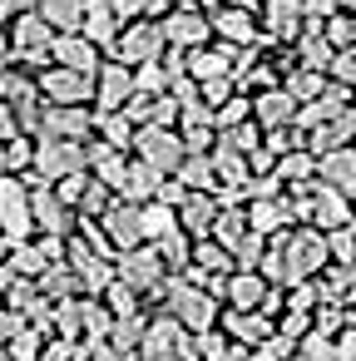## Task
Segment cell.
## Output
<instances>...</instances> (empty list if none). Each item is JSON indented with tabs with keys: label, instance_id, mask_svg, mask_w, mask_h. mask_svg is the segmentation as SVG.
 I'll return each instance as SVG.
<instances>
[{
	"label": "cell",
	"instance_id": "59",
	"mask_svg": "<svg viewBox=\"0 0 356 361\" xmlns=\"http://www.w3.org/2000/svg\"><path fill=\"white\" fill-rule=\"evenodd\" d=\"M6 252H11V243H6V238H0V267H6Z\"/></svg>",
	"mask_w": 356,
	"mask_h": 361
},
{
	"label": "cell",
	"instance_id": "53",
	"mask_svg": "<svg viewBox=\"0 0 356 361\" xmlns=\"http://www.w3.org/2000/svg\"><path fill=\"white\" fill-rule=\"evenodd\" d=\"M20 134V124H16V109L6 104V99H0V144H6V139H16Z\"/></svg>",
	"mask_w": 356,
	"mask_h": 361
},
{
	"label": "cell",
	"instance_id": "26",
	"mask_svg": "<svg viewBox=\"0 0 356 361\" xmlns=\"http://www.w3.org/2000/svg\"><path fill=\"white\" fill-rule=\"evenodd\" d=\"M188 267L203 272V277H228L233 272V252L223 243H213V238H193L188 243Z\"/></svg>",
	"mask_w": 356,
	"mask_h": 361
},
{
	"label": "cell",
	"instance_id": "47",
	"mask_svg": "<svg viewBox=\"0 0 356 361\" xmlns=\"http://www.w3.org/2000/svg\"><path fill=\"white\" fill-rule=\"evenodd\" d=\"M233 94H238L233 75H223V80H203V85H198V99H203L208 109H218V104H223V99H233Z\"/></svg>",
	"mask_w": 356,
	"mask_h": 361
},
{
	"label": "cell",
	"instance_id": "20",
	"mask_svg": "<svg viewBox=\"0 0 356 361\" xmlns=\"http://www.w3.org/2000/svg\"><path fill=\"white\" fill-rule=\"evenodd\" d=\"M99 45H90L80 30H70V35H55L50 40V65H65V70H80V75H94L99 70Z\"/></svg>",
	"mask_w": 356,
	"mask_h": 361
},
{
	"label": "cell",
	"instance_id": "37",
	"mask_svg": "<svg viewBox=\"0 0 356 361\" xmlns=\"http://www.w3.org/2000/svg\"><path fill=\"white\" fill-rule=\"evenodd\" d=\"M114 203V193L99 183V178H85L80 198H75V218H104V208Z\"/></svg>",
	"mask_w": 356,
	"mask_h": 361
},
{
	"label": "cell",
	"instance_id": "38",
	"mask_svg": "<svg viewBox=\"0 0 356 361\" xmlns=\"http://www.w3.org/2000/svg\"><path fill=\"white\" fill-rule=\"evenodd\" d=\"M188 243H193V238H188L183 228H173V233H164V238L154 243V252L164 257L168 272H183V267H188Z\"/></svg>",
	"mask_w": 356,
	"mask_h": 361
},
{
	"label": "cell",
	"instance_id": "3",
	"mask_svg": "<svg viewBox=\"0 0 356 361\" xmlns=\"http://www.w3.org/2000/svg\"><path fill=\"white\" fill-rule=\"evenodd\" d=\"M70 173H90L85 164V144H65V139H35V159H30V173L25 183H60Z\"/></svg>",
	"mask_w": 356,
	"mask_h": 361
},
{
	"label": "cell",
	"instance_id": "60",
	"mask_svg": "<svg viewBox=\"0 0 356 361\" xmlns=\"http://www.w3.org/2000/svg\"><path fill=\"white\" fill-rule=\"evenodd\" d=\"M0 361H11V351H6V346H0Z\"/></svg>",
	"mask_w": 356,
	"mask_h": 361
},
{
	"label": "cell",
	"instance_id": "12",
	"mask_svg": "<svg viewBox=\"0 0 356 361\" xmlns=\"http://www.w3.org/2000/svg\"><path fill=\"white\" fill-rule=\"evenodd\" d=\"M35 94H40V104H94V75L45 65V75L35 80Z\"/></svg>",
	"mask_w": 356,
	"mask_h": 361
},
{
	"label": "cell",
	"instance_id": "49",
	"mask_svg": "<svg viewBox=\"0 0 356 361\" xmlns=\"http://www.w3.org/2000/svg\"><path fill=\"white\" fill-rule=\"evenodd\" d=\"M317 302H321V297H317L312 277H307V282H292V287H287V312H317Z\"/></svg>",
	"mask_w": 356,
	"mask_h": 361
},
{
	"label": "cell",
	"instance_id": "23",
	"mask_svg": "<svg viewBox=\"0 0 356 361\" xmlns=\"http://www.w3.org/2000/svg\"><path fill=\"white\" fill-rule=\"evenodd\" d=\"M243 218H247V233H257V238H277V233L292 228L282 193H277V198H247V203H243Z\"/></svg>",
	"mask_w": 356,
	"mask_h": 361
},
{
	"label": "cell",
	"instance_id": "28",
	"mask_svg": "<svg viewBox=\"0 0 356 361\" xmlns=\"http://www.w3.org/2000/svg\"><path fill=\"white\" fill-rule=\"evenodd\" d=\"M55 35H70V30H80V16H85V0H35L30 6Z\"/></svg>",
	"mask_w": 356,
	"mask_h": 361
},
{
	"label": "cell",
	"instance_id": "36",
	"mask_svg": "<svg viewBox=\"0 0 356 361\" xmlns=\"http://www.w3.org/2000/svg\"><path fill=\"white\" fill-rule=\"evenodd\" d=\"M144 322H149V312L114 317V322H109V331H104V341H109L114 351H134V346H139V336H144Z\"/></svg>",
	"mask_w": 356,
	"mask_h": 361
},
{
	"label": "cell",
	"instance_id": "18",
	"mask_svg": "<svg viewBox=\"0 0 356 361\" xmlns=\"http://www.w3.org/2000/svg\"><path fill=\"white\" fill-rule=\"evenodd\" d=\"M356 213H351V198L346 193H336V188H326V183H312V228L317 233H336V228H346Z\"/></svg>",
	"mask_w": 356,
	"mask_h": 361
},
{
	"label": "cell",
	"instance_id": "46",
	"mask_svg": "<svg viewBox=\"0 0 356 361\" xmlns=\"http://www.w3.org/2000/svg\"><path fill=\"white\" fill-rule=\"evenodd\" d=\"M262 243H267V238H257V233H243V238H238V247H233V267H247V272H257Z\"/></svg>",
	"mask_w": 356,
	"mask_h": 361
},
{
	"label": "cell",
	"instance_id": "42",
	"mask_svg": "<svg viewBox=\"0 0 356 361\" xmlns=\"http://www.w3.org/2000/svg\"><path fill=\"white\" fill-rule=\"evenodd\" d=\"M30 159H35V139L30 134H16V139H6V173H30Z\"/></svg>",
	"mask_w": 356,
	"mask_h": 361
},
{
	"label": "cell",
	"instance_id": "41",
	"mask_svg": "<svg viewBox=\"0 0 356 361\" xmlns=\"http://www.w3.org/2000/svg\"><path fill=\"white\" fill-rule=\"evenodd\" d=\"M218 139H223L228 149H238V154L247 159L252 149H262V124H252V119H247V124H233V129H223Z\"/></svg>",
	"mask_w": 356,
	"mask_h": 361
},
{
	"label": "cell",
	"instance_id": "40",
	"mask_svg": "<svg viewBox=\"0 0 356 361\" xmlns=\"http://www.w3.org/2000/svg\"><path fill=\"white\" fill-rule=\"evenodd\" d=\"M164 90H168V70H164V60L134 65V94H164Z\"/></svg>",
	"mask_w": 356,
	"mask_h": 361
},
{
	"label": "cell",
	"instance_id": "21",
	"mask_svg": "<svg viewBox=\"0 0 356 361\" xmlns=\"http://www.w3.org/2000/svg\"><path fill=\"white\" fill-rule=\"evenodd\" d=\"M247 104H252V124H262V129H282V124H292V119H297V104H292V94H287L282 85L252 90V94H247Z\"/></svg>",
	"mask_w": 356,
	"mask_h": 361
},
{
	"label": "cell",
	"instance_id": "55",
	"mask_svg": "<svg viewBox=\"0 0 356 361\" xmlns=\"http://www.w3.org/2000/svg\"><path fill=\"white\" fill-rule=\"evenodd\" d=\"M11 65H16V55H11V45H6V35H0V75H6Z\"/></svg>",
	"mask_w": 356,
	"mask_h": 361
},
{
	"label": "cell",
	"instance_id": "27",
	"mask_svg": "<svg viewBox=\"0 0 356 361\" xmlns=\"http://www.w3.org/2000/svg\"><path fill=\"white\" fill-rule=\"evenodd\" d=\"M173 178L183 183V193H218V173L208 154H183V164L173 169Z\"/></svg>",
	"mask_w": 356,
	"mask_h": 361
},
{
	"label": "cell",
	"instance_id": "50",
	"mask_svg": "<svg viewBox=\"0 0 356 361\" xmlns=\"http://www.w3.org/2000/svg\"><path fill=\"white\" fill-rule=\"evenodd\" d=\"M331 356H336V361H356V322H346V326L331 336Z\"/></svg>",
	"mask_w": 356,
	"mask_h": 361
},
{
	"label": "cell",
	"instance_id": "6",
	"mask_svg": "<svg viewBox=\"0 0 356 361\" xmlns=\"http://www.w3.org/2000/svg\"><path fill=\"white\" fill-rule=\"evenodd\" d=\"M129 154H134L139 164L159 169V173H173V169L183 164V139H178V129H168V124H139L134 139H129Z\"/></svg>",
	"mask_w": 356,
	"mask_h": 361
},
{
	"label": "cell",
	"instance_id": "43",
	"mask_svg": "<svg viewBox=\"0 0 356 361\" xmlns=\"http://www.w3.org/2000/svg\"><path fill=\"white\" fill-rule=\"evenodd\" d=\"M173 228H178L173 208H164V203H144V243H159V238L173 233Z\"/></svg>",
	"mask_w": 356,
	"mask_h": 361
},
{
	"label": "cell",
	"instance_id": "19",
	"mask_svg": "<svg viewBox=\"0 0 356 361\" xmlns=\"http://www.w3.org/2000/svg\"><path fill=\"white\" fill-rule=\"evenodd\" d=\"M317 183H326V188H336V193L356 198V149H351V144H341V149L317 154Z\"/></svg>",
	"mask_w": 356,
	"mask_h": 361
},
{
	"label": "cell",
	"instance_id": "52",
	"mask_svg": "<svg viewBox=\"0 0 356 361\" xmlns=\"http://www.w3.org/2000/svg\"><path fill=\"white\" fill-rule=\"evenodd\" d=\"M35 361H70V341L65 336H45V346H40Z\"/></svg>",
	"mask_w": 356,
	"mask_h": 361
},
{
	"label": "cell",
	"instance_id": "30",
	"mask_svg": "<svg viewBox=\"0 0 356 361\" xmlns=\"http://www.w3.org/2000/svg\"><path fill=\"white\" fill-rule=\"evenodd\" d=\"M292 45H297V65H302V70H321V75H326V65H331V55H336V50L326 45L321 25H307Z\"/></svg>",
	"mask_w": 356,
	"mask_h": 361
},
{
	"label": "cell",
	"instance_id": "17",
	"mask_svg": "<svg viewBox=\"0 0 356 361\" xmlns=\"http://www.w3.org/2000/svg\"><path fill=\"white\" fill-rule=\"evenodd\" d=\"M233 55H238V50L208 40V45H198V50H183V75H188L193 85H203V80H223V75H233Z\"/></svg>",
	"mask_w": 356,
	"mask_h": 361
},
{
	"label": "cell",
	"instance_id": "31",
	"mask_svg": "<svg viewBox=\"0 0 356 361\" xmlns=\"http://www.w3.org/2000/svg\"><path fill=\"white\" fill-rule=\"evenodd\" d=\"M272 173H277V183H282V188H292V183H312V178H317V159H312V154L297 144V149L277 154Z\"/></svg>",
	"mask_w": 356,
	"mask_h": 361
},
{
	"label": "cell",
	"instance_id": "48",
	"mask_svg": "<svg viewBox=\"0 0 356 361\" xmlns=\"http://www.w3.org/2000/svg\"><path fill=\"white\" fill-rule=\"evenodd\" d=\"M178 139H183V154H208L218 144V129L213 124H198V129H178Z\"/></svg>",
	"mask_w": 356,
	"mask_h": 361
},
{
	"label": "cell",
	"instance_id": "29",
	"mask_svg": "<svg viewBox=\"0 0 356 361\" xmlns=\"http://www.w3.org/2000/svg\"><path fill=\"white\" fill-rule=\"evenodd\" d=\"M134 119L124 109H94V139H104L109 149H124L129 154V139H134Z\"/></svg>",
	"mask_w": 356,
	"mask_h": 361
},
{
	"label": "cell",
	"instance_id": "4",
	"mask_svg": "<svg viewBox=\"0 0 356 361\" xmlns=\"http://www.w3.org/2000/svg\"><path fill=\"white\" fill-rule=\"evenodd\" d=\"M104 60H119V65H149V60H164V35H159V20H129V25H119V35H114V45L104 50Z\"/></svg>",
	"mask_w": 356,
	"mask_h": 361
},
{
	"label": "cell",
	"instance_id": "2",
	"mask_svg": "<svg viewBox=\"0 0 356 361\" xmlns=\"http://www.w3.org/2000/svg\"><path fill=\"white\" fill-rule=\"evenodd\" d=\"M277 238H282V257H287V287L317 277V272L331 262V252H326V233H317L312 223H292V228L277 233Z\"/></svg>",
	"mask_w": 356,
	"mask_h": 361
},
{
	"label": "cell",
	"instance_id": "24",
	"mask_svg": "<svg viewBox=\"0 0 356 361\" xmlns=\"http://www.w3.org/2000/svg\"><path fill=\"white\" fill-rule=\"evenodd\" d=\"M173 218H178V228L188 238H208L213 233V218H218V198L213 193H183V203L173 208Z\"/></svg>",
	"mask_w": 356,
	"mask_h": 361
},
{
	"label": "cell",
	"instance_id": "51",
	"mask_svg": "<svg viewBox=\"0 0 356 361\" xmlns=\"http://www.w3.org/2000/svg\"><path fill=\"white\" fill-rule=\"evenodd\" d=\"M109 11L119 25H129V20H144V0H109Z\"/></svg>",
	"mask_w": 356,
	"mask_h": 361
},
{
	"label": "cell",
	"instance_id": "9",
	"mask_svg": "<svg viewBox=\"0 0 356 361\" xmlns=\"http://www.w3.org/2000/svg\"><path fill=\"white\" fill-rule=\"evenodd\" d=\"M50 40H55V30H50L35 11H16L11 25H6V45H11V55L25 60V65H50Z\"/></svg>",
	"mask_w": 356,
	"mask_h": 361
},
{
	"label": "cell",
	"instance_id": "8",
	"mask_svg": "<svg viewBox=\"0 0 356 361\" xmlns=\"http://www.w3.org/2000/svg\"><path fill=\"white\" fill-rule=\"evenodd\" d=\"M114 277H119V282H129L139 297H154V292L164 287L168 267H164V257L154 252V243H139V247L114 252Z\"/></svg>",
	"mask_w": 356,
	"mask_h": 361
},
{
	"label": "cell",
	"instance_id": "35",
	"mask_svg": "<svg viewBox=\"0 0 356 361\" xmlns=\"http://www.w3.org/2000/svg\"><path fill=\"white\" fill-rule=\"evenodd\" d=\"M99 302H104V312H109V317H129V312H144V297H139V292H134L129 282H119V277H109V282H104Z\"/></svg>",
	"mask_w": 356,
	"mask_h": 361
},
{
	"label": "cell",
	"instance_id": "1",
	"mask_svg": "<svg viewBox=\"0 0 356 361\" xmlns=\"http://www.w3.org/2000/svg\"><path fill=\"white\" fill-rule=\"evenodd\" d=\"M159 302H164V312L183 326V331H208V326H218V312H223V302H213L198 282H188L183 272H168L164 277V287L154 292Z\"/></svg>",
	"mask_w": 356,
	"mask_h": 361
},
{
	"label": "cell",
	"instance_id": "13",
	"mask_svg": "<svg viewBox=\"0 0 356 361\" xmlns=\"http://www.w3.org/2000/svg\"><path fill=\"white\" fill-rule=\"evenodd\" d=\"M75 208L50 188V183H30V228L35 233H50V238H70L75 233Z\"/></svg>",
	"mask_w": 356,
	"mask_h": 361
},
{
	"label": "cell",
	"instance_id": "5",
	"mask_svg": "<svg viewBox=\"0 0 356 361\" xmlns=\"http://www.w3.org/2000/svg\"><path fill=\"white\" fill-rule=\"evenodd\" d=\"M94 134V104H40L35 134L30 139H65V144H85Z\"/></svg>",
	"mask_w": 356,
	"mask_h": 361
},
{
	"label": "cell",
	"instance_id": "14",
	"mask_svg": "<svg viewBox=\"0 0 356 361\" xmlns=\"http://www.w3.org/2000/svg\"><path fill=\"white\" fill-rule=\"evenodd\" d=\"M208 30H213V40H218V45H228V50L262 45L257 16H247V11H238V6H218V11H208Z\"/></svg>",
	"mask_w": 356,
	"mask_h": 361
},
{
	"label": "cell",
	"instance_id": "57",
	"mask_svg": "<svg viewBox=\"0 0 356 361\" xmlns=\"http://www.w3.org/2000/svg\"><path fill=\"white\" fill-rule=\"evenodd\" d=\"M188 6H198V11H218L223 0H188Z\"/></svg>",
	"mask_w": 356,
	"mask_h": 361
},
{
	"label": "cell",
	"instance_id": "62",
	"mask_svg": "<svg viewBox=\"0 0 356 361\" xmlns=\"http://www.w3.org/2000/svg\"><path fill=\"white\" fill-rule=\"evenodd\" d=\"M351 213H356V198H351Z\"/></svg>",
	"mask_w": 356,
	"mask_h": 361
},
{
	"label": "cell",
	"instance_id": "56",
	"mask_svg": "<svg viewBox=\"0 0 356 361\" xmlns=\"http://www.w3.org/2000/svg\"><path fill=\"white\" fill-rule=\"evenodd\" d=\"M11 16H16V11H11V0H0V35H6V25H11Z\"/></svg>",
	"mask_w": 356,
	"mask_h": 361
},
{
	"label": "cell",
	"instance_id": "11",
	"mask_svg": "<svg viewBox=\"0 0 356 361\" xmlns=\"http://www.w3.org/2000/svg\"><path fill=\"white\" fill-rule=\"evenodd\" d=\"M30 183L20 173H0V238L20 243L30 238Z\"/></svg>",
	"mask_w": 356,
	"mask_h": 361
},
{
	"label": "cell",
	"instance_id": "16",
	"mask_svg": "<svg viewBox=\"0 0 356 361\" xmlns=\"http://www.w3.org/2000/svg\"><path fill=\"white\" fill-rule=\"evenodd\" d=\"M134 94V70L119 60H99L94 70V109H124Z\"/></svg>",
	"mask_w": 356,
	"mask_h": 361
},
{
	"label": "cell",
	"instance_id": "58",
	"mask_svg": "<svg viewBox=\"0 0 356 361\" xmlns=\"http://www.w3.org/2000/svg\"><path fill=\"white\" fill-rule=\"evenodd\" d=\"M109 361H134V351H114V356H109Z\"/></svg>",
	"mask_w": 356,
	"mask_h": 361
},
{
	"label": "cell",
	"instance_id": "54",
	"mask_svg": "<svg viewBox=\"0 0 356 361\" xmlns=\"http://www.w3.org/2000/svg\"><path fill=\"white\" fill-rule=\"evenodd\" d=\"M223 6H238V11H247V16H257V11H262V0H223Z\"/></svg>",
	"mask_w": 356,
	"mask_h": 361
},
{
	"label": "cell",
	"instance_id": "44",
	"mask_svg": "<svg viewBox=\"0 0 356 361\" xmlns=\"http://www.w3.org/2000/svg\"><path fill=\"white\" fill-rule=\"evenodd\" d=\"M326 80H331V85H341V90H356V45H346V50H336V55H331Z\"/></svg>",
	"mask_w": 356,
	"mask_h": 361
},
{
	"label": "cell",
	"instance_id": "10",
	"mask_svg": "<svg viewBox=\"0 0 356 361\" xmlns=\"http://www.w3.org/2000/svg\"><path fill=\"white\" fill-rule=\"evenodd\" d=\"M159 35H164V50H198V45L213 40L208 11H198V6H168L159 16Z\"/></svg>",
	"mask_w": 356,
	"mask_h": 361
},
{
	"label": "cell",
	"instance_id": "15",
	"mask_svg": "<svg viewBox=\"0 0 356 361\" xmlns=\"http://www.w3.org/2000/svg\"><path fill=\"white\" fill-rule=\"evenodd\" d=\"M99 228H104V238L114 243V252H124V247H139V243H144V203L114 198V203L104 208Z\"/></svg>",
	"mask_w": 356,
	"mask_h": 361
},
{
	"label": "cell",
	"instance_id": "32",
	"mask_svg": "<svg viewBox=\"0 0 356 361\" xmlns=\"http://www.w3.org/2000/svg\"><path fill=\"white\" fill-rule=\"evenodd\" d=\"M159 169H149V164H139L134 154H129V173H124V183H119V193L114 198H129V203H149L154 198V188H159Z\"/></svg>",
	"mask_w": 356,
	"mask_h": 361
},
{
	"label": "cell",
	"instance_id": "45",
	"mask_svg": "<svg viewBox=\"0 0 356 361\" xmlns=\"http://www.w3.org/2000/svg\"><path fill=\"white\" fill-rule=\"evenodd\" d=\"M40 346H45V336L35 331V326H20L11 341H6V351H11V361H35L40 356Z\"/></svg>",
	"mask_w": 356,
	"mask_h": 361
},
{
	"label": "cell",
	"instance_id": "39",
	"mask_svg": "<svg viewBox=\"0 0 356 361\" xmlns=\"http://www.w3.org/2000/svg\"><path fill=\"white\" fill-rule=\"evenodd\" d=\"M321 35H326V45H331V50H346V45H356V16H346V11H331V16L321 20Z\"/></svg>",
	"mask_w": 356,
	"mask_h": 361
},
{
	"label": "cell",
	"instance_id": "25",
	"mask_svg": "<svg viewBox=\"0 0 356 361\" xmlns=\"http://www.w3.org/2000/svg\"><path fill=\"white\" fill-rule=\"evenodd\" d=\"M262 292H267V282L257 272H247V267H233L223 277V307H233V312H257Z\"/></svg>",
	"mask_w": 356,
	"mask_h": 361
},
{
	"label": "cell",
	"instance_id": "22",
	"mask_svg": "<svg viewBox=\"0 0 356 361\" xmlns=\"http://www.w3.org/2000/svg\"><path fill=\"white\" fill-rule=\"evenodd\" d=\"M218 331L228 341H238V346H262L272 336V322L262 312H233V307H223L218 312Z\"/></svg>",
	"mask_w": 356,
	"mask_h": 361
},
{
	"label": "cell",
	"instance_id": "61",
	"mask_svg": "<svg viewBox=\"0 0 356 361\" xmlns=\"http://www.w3.org/2000/svg\"><path fill=\"white\" fill-rule=\"evenodd\" d=\"M168 6H188V0H168Z\"/></svg>",
	"mask_w": 356,
	"mask_h": 361
},
{
	"label": "cell",
	"instance_id": "33",
	"mask_svg": "<svg viewBox=\"0 0 356 361\" xmlns=\"http://www.w3.org/2000/svg\"><path fill=\"white\" fill-rule=\"evenodd\" d=\"M6 267H11L16 277H30V282H40V272L50 267V257L40 252V243H35V238H20V243H11V252H6Z\"/></svg>",
	"mask_w": 356,
	"mask_h": 361
},
{
	"label": "cell",
	"instance_id": "34",
	"mask_svg": "<svg viewBox=\"0 0 356 361\" xmlns=\"http://www.w3.org/2000/svg\"><path fill=\"white\" fill-rule=\"evenodd\" d=\"M326 85H331V80H326L321 70H302V65L282 80V90L292 94V104H312V99H321V90H326Z\"/></svg>",
	"mask_w": 356,
	"mask_h": 361
},
{
	"label": "cell",
	"instance_id": "7",
	"mask_svg": "<svg viewBox=\"0 0 356 361\" xmlns=\"http://www.w3.org/2000/svg\"><path fill=\"white\" fill-rule=\"evenodd\" d=\"M134 361H188V331L168 312H154L144 322V336L134 346Z\"/></svg>",
	"mask_w": 356,
	"mask_h": 361
}]
</instances>
